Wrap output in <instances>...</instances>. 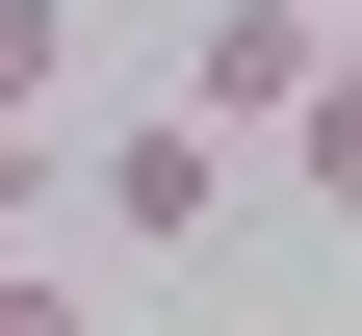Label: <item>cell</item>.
Here are the masks:
<instances>
[{"instance_id":"obj_1","label":"cell","mask_w":362,"mask_h":336,"mask_svg":"<svg viewBox=\"0 0 362 336\" xmlns=\"http://www.w3.org/2000/svg\"><path fill=\"white\" fill-rule=\"evenodd\" d=\"M52 181H78L104 259H207V233H233V129H181V104H129L104 156H52Z\"/></svg>"},{"instance_id":"obj_2","label":"cell","mask_w":362,"mask_h":336,"mask_svg":"<svg viewBox=\"0 0 362 336\" xmlns=\"http://www.w3.org/2000/svg\"><path fill=\"white\" fill-rule=\"evenodd\" d=\"M310 52H337V0H207V26H181V78H156V104H181V129H233V156H259V129L310 104Z\"/></svg>"},{"instance_id":"obj_3","label":"cell","mask_w":362,"mask_h":336,"mask_svg":"<svg viewBox=\"0 0 362 336\" xmlns=\"http://www.w3.org/2000/svg\"><path fill=\"white\" fill-rule=\"evenodd\" d=\"M259 156H285V181H310V207H362V26H337V52H310V104H285V129H259Z\"/></svg>"},{"instance_id":"obj_4","label":"cell","mask_w":362,"mask_h":336,"mask_svg":"<svg viewBox=\"0 0 362 336\" xmlns=\"http://www.w3.org/2000/svg\"><path fill=\"white\" fill-rule=\"evenodd\" d=\"M78 104V0H0V129H52Z\"/></svg>"},{"instance_id":"obj_5","label":"cell","mask_w":362,"mask_h":336,"mask_svg":"<svg viewBox=\"0 0 362 336\" xmlns=\"http://www.w3.org/2000/svg\"><path fill=\"white\" fill-rule=\"evenodd\" d=\"M0 336H104V284L78 259H0Z\"/></svg>"},{"instance_id":"obj_6","label":"cell","mask_w":362,"mask_h":336,"mask_svg":"<svg viewBox=\"0 0 362 336\" xmlns=\"http://www.w3.org/2000/svg\"><path fill=\"white\" fill-rule=\"evenodd\" d=\"M26 233H52V129H0V259H26Z\"/></svg>"}]
</instances>
